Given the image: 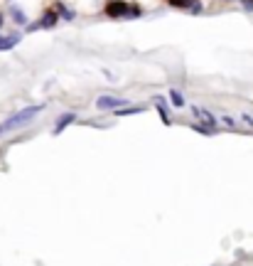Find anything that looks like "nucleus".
Wrapping results in <instances>:
<instances>
[{
    "label": "nucleus",
    "mask_w": 253,
    "mask_h": 266,
    "mask_svg": "<svg viewBox=\"0 0 253 266\" xmlns=\"http://www.w3.org/2000/svg\"><path fill=\"white\" fill-rule=\"evenodd\" d=\"M44 109H47V104H35V106H25V109H20V111L10 113V116L0 124V136H8V133H13V131H20V128L30 126V124L35 121V116L42 113Z\"/></svg>",
    "instance_id": "f257e3e1"
},
{
    "label": "nucleus",
    "mask_w": 253,
    "mask_h": 266,
    "mask_svg": "<svg viewBox=\"0 0 253 266\" xmlns=\"http://www.w3.org/2000/svg\"><path fill=\"white\" fill-rule=\"evenodd\" d=\"M103 13L108 17H113V20H130V17H140L143 10L138 5H133V3H126V0H111L103 8Z\"/></svg>",
    "instance_id": "f03ea898"
},
{
    "label": "nucleus",
    "mask_w": 253,
    "mask_h": 266,
    "mask_svg": "<svg viewBox=\"0 0 253 266\" xmlns=\"http://www.w3.org/2000/svg\"><path fill=\"white\" fill-rule=\"evenodd\" d=\"M57 22H59V13H57L54 8H49V10H44V15L35 22V25H25L27 32H35V30H52L57 28Z\"/></svg>",
    "instance_id": "7ed1b4c3"
},
{
    "label": "nucleus",
    "mask_w": 253,
    "mask_h": 266,
    "mask_svg": "<svg viewBox=\"0 0 253 266\" xmlns=\"http://www.w3.org/2000/svg\"><path fill=\"white\" fill-rule=\"evenodd\" d=\"M128 104V99L123 96H111V94H103V96L96 99V109L99 111H118Z\"/></svg>",
    "instance_id": "20e7f679"
},
{
    "label": "nucleus",
    "mask_w": 253,
    "mask_h": 266,
    "mask_svg": "<svg viewBox=\"0 0 253 266\" xmlns=\"http://www.w3.org/2000/svg\"><path fill=\"white\" fill-rule=\"evenodd\" d=\"M192 113L197 116V118H202L204 124H207V128H211V131H216V126H219V121H216V116L211 111H207V109H199V106H192Z\"/></svg>",
    "instance_id": "39448f33"
},
{
    "label": "nucleus",
    "mask_w": 253,
    "mask_h": 266,
    "mask_svg": "<svg viewBox=\"0 0 253 266\" xmlns=\"http://www.w3.org/2000/svg\"><path fill=\"white\" fill-rule=\"evenodd\" d=\"M74 121H76V113H74V111L62 113V116L57 118V124H54V128H52V133H54V136H59V133H62L64 128H69Z\"/></svg>",
    "instance_id": "423d86ee"
},
{
    "label": "nucleus",
    "mask_w": 253,
    "mask_h": 266,
    "mask_svg": "<svg viewBox=\"0 0 253 266\" xmlns=\"http://www.w3.org/2000/svg\"><path fill=\"white\" fill-rule=\"evenodd\" d=\"M153 104L155 109H157V113H160V118H162V124H170V116H167V99L165 96H153Z\"/></svg>",
    "instance_id": "0eeeda50"
},
{
    "label": "nucleus",
    "mask_w": 253,
    "mask_h": 266,
    "mask_svg": "<svg viewBox=\"0 0 253 266\" xmlns=\"http://www.w3.org/2000/svg\"><path fill=\"white\" fill-rule=\"evenodd\" d=\"M10 17H13L15 25H20V28L27 25V15H25V10H22L20 5H10Z\"/></svg>",
    "instance_id": "6e6552de"
},
{
    "label": "nucleus",
    "mask_w": 253,
    "mask_h": 266,
    "mask_svg": "<svg viewBox=\"0 0 253 266\" xmlns=\"http://www.w3.org/2000/svg\"><path fill=\"white\" fill-rule=\"evenodd\" d=\"M20 40H22L20 35H0V52H5V50H13V47L20 42Z\"/></svg>",
    "instance_id": "1a4fd4ad"
},
{
    "label": "nucleus",
    "mask_w": 253,
    "mask_h": 266,
    "mask_svg": "<svg viewBox=\"0 0 253 266\" xmlns=\"http://www.w3.org/2000/svg\"><path fill=\"white\" fill-rule=\"evenodd\" d=\"M167 101H170V106L172 109H184V96H182V91H177V89H170V96H167Z\"/></svg>",
    "instance_id": "9d476101"
},
{
    "label": "nucleus",
    "mask_w": 253,
    "mask_h": 266,
    "mask_svg": "<svg viewBox=\"0 0 253 266\" xmlns=\"http://www.w3.org/2000/svg\"><path fill=\"white\" fill-rule=\"evenodd\" d=\"M54 10L59 13V17H64V20H74V17H76V13H74V10H69L64 3H54Z\"/></svg>",
    "instance_id": "9b49d317"
},
{
    "label": "nucleus",
    "mask_w": 253,
    "mask_h": 266,
    "mask_svg": "<svg viewBox=\"0 0 253 266\" xmlns=\"http://www.w3.org/2000/svg\"><path fill=\"white\" fill-rule=\"evenodd\" d=\"M145 111V106H123V109H118V111H113L116 116H133V113H143Z\"/></svg>",
    "instance_id": "f8f14e48"
},
{
    "label": "nucleus",
    "mask_w": 253,
    "mask_h": 266,
    "mask_svg": "<svg viewBox=\"0 0 253 266\" xmlns=\"http://www.w3.org/2000/svg\"><path fill=\"white\" fill-rule=\"evenodd\" d=\"M167 3L172 5V8H187V10H189L194 0H167Z\"/></svg>",
    "instance_id": "ddd939ff"
},
{
    "label": "nucleus",
    "mask_w": 253,
    "mask_h": 266,
    "mask_svg": "<svg viewBox=\"0 0 253 266\" xmlns=\"http://www.w3.org/2000/svg\"><path fill=\"white\" fill-rule=\"evenodd\" d=\"M221 124L229 128H236V118H234V116H221Z\"/></svg>",
    "instance_id": "4468645a"
},
{
    "label": "nucleus",
    "mask_w": 253,
    "mask_h": 266,
    "mask_svg": "<svg viewBox=\"0 0 253 266\" xmlns=\"http://www.w3.org/2000/svg\"><path fill=\"white\" fill-rule=\"evenodd\" d=\"M241 121H243L246 126H251V128H253V116H248V113H243V116H241Z\"/></svg>",
    "instance_id": "2eb2a0df"
},
{
    "label": "nucleus",
    "mask_w": 253,
    "mask_h": 266,
    "mask_svg": "<svg viewBox=\"0 0 253 266\" xmlns=\"http://www.w3.org/2000/svg\"><path fill=\"white\" fill-rule=\"evenodd\" d=\"M243 3V10H251L253 13V0H241Z\"/></svg>",
    "instance_id": "dca6fc26"
},
{
    "label": "nucleus",
    "mask_w": 253,
    "mask_h": 266,
    "mask_svg": "<svg viewBox=\"0 0 253 266\" xmlns=\"http://www.w3.org/2000/svg\"><path fill=\"white\" fill-rule=\"evenodd\" d=\"M3 25H5V15L0 13V30H3Z\"/></svg>",
    "instance_id": "f3484780"
},
{
    "label": "nucleus",
    "mask_w": 253,
    "mask_h": 266,
    "mask_svg": "<svg viewBox=\"0 0 253 266\" xmlns=\"http://www.w3.org/2000/svg\"><path fill=\"white\" fill-rule=\"evenodd\" d=\"M226 3H229V0H226Z\"/></svg>",
    "instance_id": "a211bd4d"
}]
</instances>
